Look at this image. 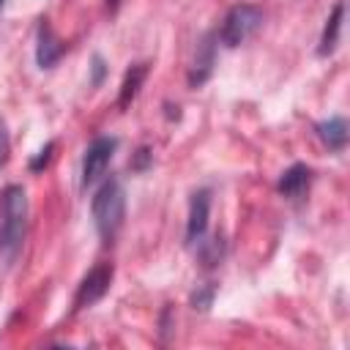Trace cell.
<instances>
[{
    "label": "cell",
    "instance_id": "1",
    "mask_svg": "<svg viewBox=\"0 0 350 350\" xmlns=\"http://www.w3.org/2000/svg\"><path fill=\"white\" fill-rule=\"evenodd\" d=\"M27 224V194L22 186L11 183L0 194V260L14 262L25 243Z\"/></svg>",
    "mask_w": 350,
    "mask_h": 350
},
{
    "label": "cell",
    "instance_id": "17",
    "mask_svg": "<svg viewBox=\"0 0 350 350\" xmlns=\"http://www.w3.org/2000/svg\"><path fill=\"white\" fill-rule=\"evenodd\" d=\"M148 161H150V150H148V148H139V150H137V159H134V164H131V170H145Z\"/></svg>",
    "mask_w": 350,
    "mask_h": 350
},
{
    "label": "cell",
    "instance_id": "3",
    "mask_svg": "<svg viewBox=\"0 0 350 350\" xmlns=\"http://www.w3.org/2000/svg\"><path fill=\"white\" fill-rule=\"evenodd\" d=\"M262 25V11L257 5H249V3H241V5H232L221 22V30H219V38L224 46H238L243 44L246 38H252Z\"/></svg>",
    "mask_w": 350,
    "mask_h": 350
},
{
    "label": "cell",
    "instance_id": "16",
    "mask_svg": "<svg viewBox=\"0 0 350 350\" xmlns=\"http://www.w3.org/2000/svg\"><path fill=\"white\" fill-rule=\"evenodd\" d=\"M8 159V131H5V123L0 120V167L5 164Z\"/></svg>",
    "mask_w": 350,
    "mask_h": 350
},
{
    "label": "cell",
    "instance_id": "5",
    "mask_svg": "<svg viewBox=\"0 0 350 350\" xmlns=\"http://www.w3.org/2000/svg\"><path fill=\"white\" fill-rule=\"evenodd\" d=\"M115 148H118V139L115 137H96L88 145L85 159H82V186L96 183L107 172V167H109V161L115 156Z\"/></svg>",
    "mask_w": 350,
    "mask_h": 350
},
{
    "label": "cell",
    "instance_id": "8",
    "mask_svg": "<svg viewBox=\"0 0 350 350\" xmlns=\"http://www.w3.org/2000/svg\"><path fill=\"white\" fill-rule=\"evenodd\" d=\"M309 180H312V170H309L306 164H293L290 170L282 172L276 189H279L282 197H287V200H298V197L309 189Z\"/></svg>",
    "mask_w": 350,
    "mask_h": 350
},
{
    "label": "cell",
    "instance_id": "7",
    "mask_svg": "<svg viewBox=\"0 0 350 350\" xmlns=\"http://www.w3.org/2000/svg\"><path fill=\"white\" fill-rule=\"evenodd\" d=\"M60 57H63L60 38L55 36V30L46 22H41V27H38V44H36V60H38V66L41 68H52Z\"/></svg>",
    "mask_w": 350,
    "mask_h": 350
},
{
    "label": "cell",
    "instance_id": "12",
    "mask_svg": "<svg viewBox=\"0 0 350 350\" xmlns=\"http://www.w3.org/2000/svg\"><path fill=\"white\" fill-rule=\"evenodd\" d=\"M213 60H216V52H213V44H211V36L197 46V57H194V68H191V74H189V85L191 88H200L208 77H211V71H213Z\"/></svg>",
    "mask_w": 350,
    "mask_h": 350
},
{
    "label": "cell",
    "instance_id": "6",
    "mask_svg": "<svg viewBox=\"0 0 350 350\" xmlns=\"http://www.w3.org/2000/svg\"><path fill=\"white\" fill-rule=\"evenodd\" d=\"M208 216H211V191L200 189L191 194V202H189V221H186V241L189 243H197L205 235Z\"/></svg>",
    "mask_w": 350,
    "mask_h": 350
},
{
    "label": "cell",
    "instance_id": "13",
    "mask_svg": "<svg viewBox=\"0 0 350 350\" xmlns=\"http://www.w3.org/2000/svg\"><path fill=\"white\" fill-rule=\"evenodd\" d=\"M52 150H55V142H46V145H44V148H41V150H38V153L30 159V170H33V172H41V170L49 164Z\"/></svg>",
    "mask_w": 350,
    "mask_h": 350
},
{
    "label": "cell",
    "instance_id": "2",
    "mask_svg": "<svg viewBox=\"0 0 350 350\" xmlns=\"http://www.w3.org/2000/svg\"><path fill=\"white\" fill-rule=\"evenodd\" d=\"M90 213H93L98 235L107 243H112L115 235L120 232L123 216H126V191H123L118 178H109V180H104L98 186V191L90 200Z\"/></svg>",
    "mask_w": 350,
    "mask_h": 350
},
{
    "label": "cell",
    "instance_id": "14",
    "mask_svg": "<svg viewBox=\"0 0 350 350\" xmlns=\"http://www.w3.org/2000/svg\"><path fill=\"white\" fill-rule=\"evenodd\" d=\"M213 284H208V287H202V290H194V295H191V304H194V309H208L211 306V301H213Z\"/></svg>",
    "mask_w": 350,
    "mask_h": 350
},
{
    "label": "cell",
    "instance_id": "11",
    "mask_svg": "<svg viewBox=\"0 0 350 350\" xmlns=\"http://www.w3.org/2000/svg\"><path fill=\"white\" fill-rule=\"evenodd\" d=\"M342 19H345V3H336L331 16L325 19V27H323V36H320V46H317V55H331L339 44V30H342Z\"/></svg>",
    "mask_w": 350,
    "mask_h": 350
},
{
    "label": "cell",
    "instance_id": "15",
    "mask_svg": "<svg viewBox=\"0 0 350 350\" xmlns=\"http://www.w3.org/2000/svg\"><path fill=\"white\" fill-rule=\"evenodd\" d=\"M104 74H107V66H104V57H101V55H93V77H90V82H93V88H98V85L104 82Z\"/></svg>",
    "mask_w": 350,
    "mask_h": 350
},
{
    "label": "cell",
    "instance_id": "4",
    "mask_svg": "<svg viewBox=\"0 0 350 350\" xmlns=\"http://www.w3.org/2000/svg\"><path fill=\"white\" fill-rule=\"evenodd\" d=\"M112 262H98L96 268L88 271V276L79 282L77 287V295H74V309H88L93 304H98L107 293H109V284H112Z\"/></svg>",
    "mask_w": 350,
    "mask_h": 350
},
{
    "label": "cell",
    "instance_id": "9",
    "mask_svg": "<svg viewBox=\"0 0 350 350\" xmlns=\"http://www.w3.org/2000/svg\"><path fill=\"white\" fill-rule=\"evenodd\" d=\"M317 137L323 139V145L328 150H342L347 145V120L334 115V118L317 123Z\"/></svg>",
    "mask_w": 350,
    "mask_h": 350
},
{
    "label": "cell",
    "instance_id": "19",
    "mask_svg": "<svg viewBox=\"0 0 350 350\" xmlns=\"http://www.w3.org/2000/svg\"><path fill=\"white\" fill-rule=\"evenodd\" d=\"M0 5H3V0H0Z\"/></svg>",
    "mask_w": 350,
    "mask_h": 350
},
{
    "label": "cell",
    "instance_id": "10",
    "mask_svg": "<svg viewBox=\"0 0 350 350\" xmlns=\"http://www.w3.org/2000/svg\"><path fill=\"white\" fill-rule=\"evenodd\" d=\"M145 77H148V63H137V66H131V68L126 71V77H123V82H120V93H118V107H120V109H129V104L137 98V93H139Z\"/></svg>",
    "mask_w": 350,
    "mask_h": 350
},
{
    "label": "cell",
    "instance_id": "18",
    "mask_svg": "<svg viewBox=\"0 0 350 350\" xmlns=\"http://www.w3.org/2000/svg\"><path fill=\"white\" fill-rule=\"evenodd\" d=\"M118 5H120V0H107V8H109V14H115V11H118Z\"/></svg>",
    "mask_w": 350,
    "mask_h": 350
}]
</instances>
